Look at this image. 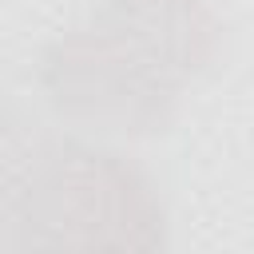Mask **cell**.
I'll list each match as a JSON object with an SVG mask.
<instances>
[{
	"label": "cell",
	"mask_w": 254,
	"mask_h": 254,
	"mask_svg": "<svg viewBox=\"0 0 254 254\" xmlns=\"http://www.w3.org/2000/svg\"><path fill=\"white\" fill-rule=\"evenodd\" d=\"M218 48L222 20L210 0H95L40 48L36 87L79 131L159 135Z\"/></svg>",
	"instance_id": "cell-1"
},
{
	"label": "cell",
	"mask_w": 254,
	"mask_h": 254,
	"mask_svg": "<svg viewBox=\"0 0 254 254\" xmlns=\"http://www.w3.org/2000/svg\"><path fill=\"white\" fill-rule=\"evenodd\" d=\"M0 246L159 250L167 246V206L131 155L75 135H40L8 159Z\"/></svg>",
	"instance_id": "cell-2"
}]
</instances>
